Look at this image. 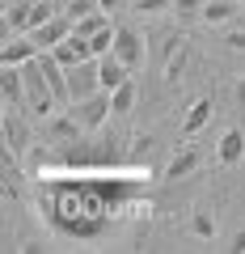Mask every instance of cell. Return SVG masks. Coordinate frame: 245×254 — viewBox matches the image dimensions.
Returning <instances> with one entry per match:
<instances>
[{
	"label": "cell",
	"instance_id": "4",
	"mask_svg": "<svg viewBox=\"0 0 245 254\" xmlns=\"http://www.w3.org/2000/svg\"><path fill=\"white\" fill-rule=\"evenodd\" d=\"M68 110L76 115V123H81L85 131H93V127L106 123V115H114V102H110V93H106V89H98L93 98L76 102V106H68Z\"/></svg>",
	"mask_w": 245,
	"mask_h": 254
},
{
	"label": "cell",
	"instance_id": "16",
	"mask_svg": "<svg viewBox=\"0 0 245 254\" xmlns=\"http://www.w3.org/2000/svg\"><path fill=\"white\" fill-rule=\"evenodd\" d=\"M114 34H118V26H106V30H98V34L89 38L93 60H101V55H110V51H114Z\"/></svg>",
	"mask_w": 245,
	"mask_h": 254
},
{
	"label": "cell",
	"instance_id": "8",
	"mask_svg": "<svg viewBox=\"0 0 245 254\" xmlns=\"http://www.w3.org/2000/svg\"><path fill=\"white\" fill-rule=\"evenodd\" d=\"M55 60H59V64H64V68H76V64H85V60H89V38H81V34H76V30H72V34H68L64 38V43H59V47H55Z\"/></svg>",
	"mask_w": 245,
	"mask_h": 254
},
{
	"label": "cell",
	"instance_id": "6",
	"mask_svg": "<svg viewBox=\"0 0 245 254\" xmlns=\"http://www.w3.org/2000/svg\"><path fill=\"white\" fill-rule=\"evenodd\" d=\"M241 157H245V131L241 127H228L224 136H220V144H216V161L224 170H233V165H241Z\"/></svg>",
	"mask_w": 245,
	"mask_h": 254
},
{
	"label": "cell",
	"instance_id": "3",
	"mask_svg": "<svg viewBox=\"0 0 245 254\" xmlns=\"http://www.w3.org/2000/svg\"><path fill=\"white\" fill-rule=\"evenodd\" d=\"M114 55L123 64H127L131 72H140L148 64V51H144V34L140 30H131V26H118V34H114Z\"/></svg>",
	"mask_w": 245,
	"mask_h": 254
},
{
	"label": "cell",
	"instance_id": "28",
	"mask_svg": "<svg viewBox=\"0 0 245 254\" xmlns=\"http://www.w3.org/2000/svg\"><path fill=\"white\" fill-rule=\"evenodd\" d=\"M241 4H245V0H241Z\"/></svg>",
	"mask_w": 245,
	"mask_h": 254
},
{
	"label": "cell",
	"instance_id": "2",
	"mask_svg": "<svg viewBox=\"0 0 245 254\" xmlns=\"http://www.w3.org/2000/svg\"><path fill=\"white\" fill-rule=\"evenodd\" d=\"M98 89H101V64L93 60V55L85 64H76V68H68V106L93 98Z\"/></svg>",
	"mask_w": 245,
	"mask_h": 254
},
{
	"label": "cell",
	"instance_id": "21",
	"mask_svg": "<svg viewBox=\"0 0 245 254\" xmlns=\"http://www.w3.org/2000/svg\"><path fill=\"white\" fill-rule=\"evenodd\" d=\"M131 9L136 13H165V9H173V0H131Z\"/></svg>",
	"mask_w": 245,
	"mask_h": 254
},
{
	"label": "cell",
	"instance_id": "22",
	"mask_svg": "<svg viewBox=\"0 0 245 254\" xmlns=\"http://www.w3.org/2000/svg\"><path fill=\"white\" fill-rule=\"evenodd\" d=\"M173 13L178 17H195V13H203V0H173Z\"/></svg>",
	"mask_w": 245,
	"mask_h": 254
},
{
	"label": "cell",
	"instance_id": "5",
	"mask_svg": "<svg viewBox=\"0 0 245 254\" xmlns=\"http://www.w3.org/2000/svg\"><path fill=\"white\" fill-rule=\"evenodd\" d=\"M72 30H76V21L68 17V13H55L51 21H43L38 30H30V38H34V43L43 47V51H55V47L64 43V38L72 34Z\"/></svg>",
	"mask_w": 245,
	"mask_h": 254
},
{
	"label": "cell",
	"instance_id": "19",
	"mask_svg": "<svg viewBox=\"0 0 245 254\" xmlns=\"http://www.w3.org/2000/svg\"><path fill=\"white\" fill-rule=\"evenodd\" d=\"M76 136H81V123H76L72 110H68L64 119H55V123H51V140H76Z\"/></svg>",
	"mask_w": 245,
	"mask_h": 254
},
{
	"label": "cell",
	"instance_id": "7",
	"mask_svg": "<svg viewBox=\"0 0 245 254\" xmlns=\"http://www.w3.org/2000/svg\"><path fill=\"white\" fill-rule=\"evenodd\" d=\"M43 55V47L34 43V38H13V43H4V51H0V64L4 68H21V64L38 60Z\"/></svg>",
	"mask_w": 245,
	"mask_h": 254
},
{
	"label": "cell",
	"instance_id": "25",
	"mask_svg": "<svg viewBox=\"0 0 245 254\" xmlns=\"http://www.w3.org/2000/svg\"><path fill=\"white\" fill-rule=\"evenodd\" d=\"M233 98H237V110H245V76L237 81V89H233Z\"/></svg>",
	"mask_w": 245,
	"mask_h": 254
},
{
	"label": "cell",
	"instance_id": "24",
	"mask_svg": "<svg viewBox=\"0 0 245 254\" xmlns=\"http://www.w3.org/2000/svg\"><path fill=\"white\" fill-rule=\"evenodd\" d=\"M228 250H233V254H245V229H241V233H233V242H228Z\"/></svg>",
	"mask_w": 245,
	"mask_h": 254
},
{
	"label": "cell",
	"instance_id": "15",
	"mask_svg": "<svg viewBox=\"0 0 245 254\" xmlns=\"http://www.w3.org/2000/svg\"><path fill=\"white\" fill-rule=\"evenodd\" d=\"M195 170H199V153L186 148V153H178L169 161V170H165V174H169V178H186V174H195Z\"/></svg>",
	"mask_w": 245,
	"mask_h": 254
},
{
	"label": "cell",
	"instance_id": "17",
	"mask_svg": "<svg viewBox=\"0 0 245 254\" xmlns=\"http://www.w3.org/2000/svg\"><path fill=\"white\" fill-rule=\"evenodd\" d=\"M191 233L203 237V242H211V237H216V216H211L207 208H199V212L191 216Z\"/></svg>",
	"mask_w": 245,
	"mask_h": 254
},
{
	"label": "cell",
	"instance_id": "9",
	"mask_svg": "<svg viewBox=\"0 0 245 254\" xmlns=\"http://www.w3.org/2000/svg\"><path fill=\"white\" fill-rule=\"evenodd\" d=\"M98 64H101V89H106V93H114L123 81H131V68H127L123 60H118L114 51H110V55H101Z\"/></svg>",
	"mask_w": 245,
	"mask_h": 254
},
{
	"label": "cell",
	"instance_id": "27",
	"mask_svg": "<svg viewBox=\"0 0 245 254\" xmlns=\"http://www.w3.org/2000/svg\"><path fill=\"white\" fill-rule=\"evenodd\" d=\"M9 4H17V0H4V9H9Z\"/></svg>",
	"mask_w": 245,
	"mask_h": 254
},
{
	"label": "cell",
	"instance_id": "10",
	"mask_svg": "<svg viewBox=\"0 0 245 254\" xmlns=\"http://www.w3.org/2000/svg\"><path fill=\"white\" fill-rule=\"evenodd\" d=\"M211 115H216V106H211V98H199L191 110H186V119H182V136L191 140V136H199L203 127L211 123Z\"/></svg>",
	"mask_w": 245,
	"mask_h": 254
},
{
	"label": "cell",
	"instance_id": "26",
	"mask_svg": "<svg viewBox=\"0 0 245 254\" xmlns=\"http://www.w3.org/2000/svg\"><path fill=\"white\" fill-rule=\"evenodd\" d=\"M98 4H101V9H106V13H118V9H123V4H127V0H98Z\"/></svg>",
	"mask_w": 245,
	"mask_h": 254
},
{
	"label": "cell",
	"instance_id": "23",
	"mask_svg": "<svg viewBox=\"0 0 245 254\" xmlns=\"http://www.w3.org/2000/svg\"><path fill=\"white\" fill-rule=\"evenodd\" d=\"M224 47H228V51H245V30H233V34H224Z\"/></svg>",
	"mask_w": 245,
	"mask_h": 254
},
{
	"label": "cell",
	"instance_id": "18",
	"mask_svg": "<svg viewBox=\"0 0 245 254\" xmlns=\"http://www.w3.org/2000/svg\"><path fill=\"white\" fill-rule=\"evenodd\" d=\"M110 102H114V115H127V110L136 106V81H123L114 93H110Z\"/></svg>",
	"mask_w": 245,
	"mask_h": 254
},
{
	"label": "cell",
	"instance_id": "11",
	"mask_svg": "<svg viewBox=\"0 0 245 254\" xmlns=\"http://www.w3.org/2000/svg\"><path fill=\"white\" fill-rule=\"evenodd\" d=\"M0 89H4V98H9L13 110H26V76H21V68H4Z\"/></svg>",
	"mask_w": 245,
	"mask_h": 254
},
{
	"label": "cell",
	"instance_id": "20",
	"mask_svg": "<svg viewBox=\"0 0 245 254\" xmlns=\"http://www.w3.org/2000/svg\"><path fill=\"white\" fill-rule=\"evenodd\" d=\"M98 9H101L98 0H68V4H64V13H68V17H72V21L89 17V13H98Z\"/></svg>",
	"mask_w": 245,
	"mask_h": 254
},
{
	"label": "cell",
	"instance_id": "12",
	"mask_svg": "<svg viewBox=\"0 0 245 254\" xmlns=\"http://www.w3.org/2000/svg\"><path fill=\"white\" fill-rule=\"evenodd\" d=\"M34 26V0H17V4H9L4 9V30L9 34H21V30Z\"/></svg>",
	"mask_w": 245,
	"mask_h": 254
},
{
	"label": "cell",
	"instance_id": "14",
	"mask_svg": "<svg viewBox=\"0 0 245 254\" xmlns=\"http://www.w3.org/2000/svg\"><path fill=\"white\" fill-rule=\"evenodd\" d=\"M4 140H9V157L26 153L30 136H26V127H21V119H17V115H4Z\"/></svg>",
	"mask_w": 245,
	"mask_h": 254
},
{
	"label": "cell",
	"instance_id": "13",
	"mask_svg": "<svg viewBox=\"0 0 245 254\" xmlns=\"http://www.w3.org/2000/svg\"><path fill=\"white\" fill-rule=\"evenodd\" d=\"M237 13H241V0H207V4H203V21H207V26H224Z\"/></svg>",
	"mask_w": 245,
	"mask_h": 254
},
{
	"label": "cell",
	"instance_id": "1",
	"mask_svg": "<svg viewBox=\"0 0 245 254\" xmlns=\"http://www.w3.org/2000/svg\"><path fill=\"white\" fill-rule=\"evenodd\" d=\"M21 76H26V110L34 119H47V115H55V93H51V85H47V76H43V68H38V60H30V64H21Z\"/></svg>",
	"mask_w": 245,
	"mask_h": 254
}]
</instances>
